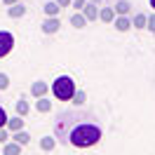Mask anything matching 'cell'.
I'll list each match as a JSON object with an SVG mask.
<instances>
[{
    "instance_id": "6da1fadb",
    "label": "cell",
    "mask_w": 155,
    "mask_h": 155,
    "mask_svg": "<svg viewBox=\"0 0 155 155\" xmlns=\"http://www.w3.org/2000/svg\"><path fill=\"white\" fill-rule=\"evenodd\" d=\"M92 117H82V122H73L71 127L57 122V134L61 141L71 143L73 148H92L101 141V127L89 122Z\"/></svg>"
},
{
    "instance_id": "7a4b0ae2",
    "label": "cell",
    "mask_w": 155,
    "mask_h": 155,
    "mask_svg": "<svg viewBox=\"0 0 155 155\" xmlns=\"http://www.w3.org/2000/svg\"><path fill=\"white\" fill-rule=\"evenodd\" d=\"M75 80L71 75H59L52 85H49V92L54 94V99H59V101H71L73 99V94H75Z\"/></svg>"
},
{
    "instance_id": "3957f363",
    "label": "cell",
    "mask_w": 155,
    "mask_h": 155,
    "mask_svg": "<svg viewBox=\"0 0 155 155\" xmlns=\"http://www.w3.org/2000/svg\"><path fill=\"white\" fill-rule=\"evenodd\" d=\"M14 47V35H12L10 31H0V59L7 57Z\"/></svg>"
},
{
    "instance_id": "277c9868",
    "label": "cell",
    "mask_w": 155,
    "mask_h": 155,
    "mask_svg": "<svg viewBox=\"0 0 155 155\" xmlns=\"http://www.w3.org/2000/svg\"><path fill=\"white\" fill-rule=\"evenodd\" d=\"M59 26H61V21H59V17H47V19L40 24V31L42 33H47V35H52V33H57Z\"/></svg>"
},
{
    "instance_id": "5b68a950",
    "label": "cell",
    "mask_w": 155,
    "mask_h": 155,
    "mask_svg": "<svg viewBox=\"0 0 155 155\" xmlns=\"http://www.w3.org/2000/svg\"><path fill=\"white\" fill-rule=\"evenodd\" d=\"M113 26H115V31H120V33H127V31L132 28V17H127V14H115Z\"/></svg>"
},
{
    "instance_id": "8992f818",
    "label": "cell",
    "mask_w": 155,
    "mask_h": 155,
    "mask_svg": "<svg viewBox=\"0 0 155 155\" xmlns=\"http://www.w3.org/2000/svg\"><path fill=\"white\" fill-rule=\"evenodd\" d=\"M80 12L85 14V19H87V21H97L99 19V5H97V2H89V0H87V5H85Z\"/></svg>"
},
{
    "instance_id": "52a82bcc",
    "label": "cell",
    "mask_w": 155,
    "mask_h": 155,
    "mask_svg": "<svg viewBox=\"0 0 155 155\" xmlns=\"http://www.w3.org/2000/svg\"><path fill=\"white\" fill-rule=\"evenodd\" d=\"M47 92H49V85H47V82H42V80H35V82L31 85V94H33L35 99L47 97Z\"/></svg>"
},
{
    "instance_id": "ba28073f",
    "label": "cell",
    "mask_w": 155,
    "mask_h": 155,
    "mask_svg": "<svg viewBox=\"0 0 155 155\" xmlns=\"http://www.w3.org/2000/svg\"><path fill=\"white\" fill-rule=\"evenodd\" d=\"M24 14H26L24 2H14V5H10V7H7V17H10V19H21Z\"/></svg>"
},
{
    "instance_id": "9c48e42d",
    "label": "cell",
    "mask_w": 155,
    "mask_h": 155,
    "mask_svg": "<svg viewBox=\"0 0 155 155\" xmlns=\"http://www.w3.org/2000/svg\"><path fill=\"white\" fill-rule=\"evenodd\" d=\"M21 148L24 146L17 143V141H7V143H2V155H21Z\"/></svg>"
},
{
    "instance_id": "30bf717a",
    "label": "cell",
    "mask_w": 155,
    "mask_h": 155,
    "mask_svg": "<svg viewBox=\"0 0 155 155\" xmlns=\"http://www.w3.org/2000/svg\"><path fill=\"white\" fill-rule=\"evenodd\" d=\"M12 141H17V143H21V146H28L31 143V134L26 132V129H19V132H12V136H10Z\"/></svg>"
},
{
    "instance_id": "8fae6325",
    "label": "cell",
    "mask_w": 155,
    "mask_h": 155,
    "mask_svg": "<svg viewBox=\"0 0 155 155\" xmlns=\"http://www.w3.org/2000/svg\"><path fill=\"white\" fill-rule=\"evenodd\" d=\"M113 19H115V10H113V7H101V10H99V21L113 24Z\"/></svg>"
},
{
    "instance_id": "7c38bea8",
    "label": "cell",
    "mask_w": 155,
    "mask_h": 155,
    "mask_svg": "<svg viewBox=\"0 0 155 155\" xmlns=\"http://www.w3.org/2000/svg\"><path fill=\"white\" fill-rule=\"evenodd\" d=\"M59 10H61V7H59L57 0H49V2H45V5H42V12H45L47 17H59Z\"/></svg>"
},
{
    "instance_id": "4fadbf2b",
    "label": "cell",
    "mask_w": 155,
    "mask_h": 155,
    "mask_svg": "<svg viewBox=\"0 0 155 155\" xmlns=\"http://www.w3.org/2000/svg\"><path fill=\"white\" fill-rule=\"evenodd\" d=\"M132 26H134V28H146V26H148V14L136 12L134 17H132Z\"/></svg>"
},
{
    "instance_id": "5bb4252c",
    "label": "cell",
    "mask_w": 155,
    "mask_h": 155,
    "mask_svg": "<svg viewBox=\"0 0 155 155\" xmlns=\"http://www.w3.org/2000/svg\"><path fill=\"white\" fill-rule=\"evenodd\" d=\"M54 146H57V136H42L40 139V150H45V153L54 150Z\"/></svg>"
},
{
    "instance_id": "9a60e30c",
    "label": "cell",
    "mask_w": 155,
    "mask_h": 155,
    "mask_svg": "<svg viewBox=\"0 0 155 155\" xmlns=\"http://www.w3.org/2000/svg\"><path fill=\"white\" fill-rule=\"evenodd\" d=\"M71 26H75V28H85L87 26V19H85V14L78 10L75 14H71Z\"/></svg>"
},
{
    "instance_id": "2e32d148",
    "label": "cell",
    "mask_w": 155,
    "mask_h": 155,
    "mask_svg": "<svg viewBox=\"0 0 155 155\" xmlns=\"http://www.w3.org/2000/svg\"><path fill=\"white\" fill-rule=\"evenodd\" d=\"M7 129L10 132H19V129H24V117L21 115H14L7 120Z\"/></svg>"
},
{
    "instance_id": "e0dca14e",
    "label": "cell",
    "mask_w": 155,
    "mask_h": 155,
    "mask_svg": "<svg viewBox=\"0 0 155 155\" xmlns=\"http://www.w3.org/2000/svg\"><path fill=\"white\" fill-rule=\"evenodd\" d=\"M35 110H38V113H49V110H52V101H49L47 97H40L38 101H35Z\"/></svg>"
},
{
    "instance_id": "ac0fdd59",
    "label": "cell",
    "mask_w": 155,
    "mask_h": 155,
    "mask_svg": "<svg viewBox=\"0 0 155 155\" xmlns=\"http://www.w3.org/2000/svg\"><path fill=\"white\" fill-rule=\"evenodd\" d=\"M113 10H115V14H127V17H129V12H132V5H129L127 0H117L115 5H113Z\"/></svg>"
},
{
    "instance_id": "d6986e66",
    "label": "cell",
    "mask_w": 155,
    "mask_h": 155,
    "mask_svg": "<svg viewBox=\"0 0 155 155\" xmlns=\"http://www.w3.org/2000/svg\"><path fill=\"white\" fill-rule=\"evenodd\" d=\"M14 110H17V115L26 117V115H28V110H31L28 101H24V99H19V101H14Z\"/></svg>"
},
{
    "instance_id": "ffe728a7",
    "label": "cell",
    "mask_w": 155,
    "mask_h": 155,
    "mask_svg": "<svg viewBox=\"0 0 155 155\" xmlns=\"http://www.w3.org/2000/svg\"><path fill=\"white\" fill-rule=\"evenodd\" d=\"M75 106H85L87 104V94H85V89H75V94H73V99H71Z\"/></svg>"
},
{
    "instance_id": "44dd1931",
    "label": "cell",
    "mask_w": 155,
    "mask_h": 155,
    "mask_svg": "<svg viewBox=\"0 0 155 155\" xmlns=\"http://www.w3.org/2000/svg\"><path fill=\"white\" fill-rule=\"evenodd\" d=\"M10 129H7V127H0V143H7V141H10Z\"/></svg>"
},
{
    "instance_id": "7402d4cb",
    "label": "cell",
    "mask_w": 155,
    "mask_h": 155,
    "mask_svg": "<svg viewBox=\"0 0 155 155\" xmlns=\"http://www.w3.org/2000/svg\"><path fill=\"white\" fill-rule=\"evenodd\" d=\"M7 87H10V75H5V73H0V92H5Z\"/></svg>"
},
{
    "instance_id": "603a6c76",
    "label": "cell",
    "mask_w": 155,
    "mask_h": 155,
    "mask_svg": "<svg viewBox=\"0 0 155 155\" xmlns=\"http://www.w3.org/2000/svg\"><path fill=\"white\" fill-rule=\"evenodd\" d=\"M7 120H10V115H7V110L0 106V127H7Z\"/></svg>"
},
{
    "instance_id": "cb8c5ba5",
    "label": "cell",
    "mask_w": 155,
    "mask_h": 155,
    "mask_svg": "<svg viewBox=\"0 0 155 155\" xmlns=\"http://www.w3.org/2000/svg\"><path fill=\"white\" fill-rule=\"evenodd\" d=\"M71 5H73L75 10H82V7L87 5V0H71Z\"/></svg>"
},
{
    "instance_id": "d4e9b609",
    "label": "cell",
    "mask_w": 155,
    "mask_h": 155,
    "mask_svg": "<svg viewBox=\"0 0 155 155\" xmlns=\"http://www.w3.org/2000/svg\"><path fill=\"white\" fill-rule=\"evenodd\" d=\"M146 28L150 31V33H155V14H150V17H148V26H146Z\"/></svg>"
},
{
    "instance_id": "484cf974",
    "label": "cell",
    "mask_w": 155,
    "mask_h": 155,
    "mask_svg": "<svg viewBox=\"0 0 155 155\" xmlns=\"http://www.w3.org/2000/svg\"><path fill=\"white\" fill-rule=\"evenodd\" d=\"M59 2V7H68V5H71V0H57Z\"/></svg>"
},
{
    "instance_id": "4316f807",
    "label": "cell",
    "mask_w": 155,
    "mask_h": 155,
    "mask_svg": "<svg viewBox=\"0 0 155 155\" xmlns=\"http://www.w3.org/2000/svg\"><path fill=\"white\" fill-rule=\"evenodd\" d=\"M2 2H5L7 7H10V5H14V2H19V0H2Z\"/></svg>"
},
{
    "instance_id": "83f0119b",
    "label": "cell",
    "mask_w": 155,
    "mask_h": 155,
    "mask_svg": "<svg viewBox=\"0 0 155 155\" xmlns=\"http://www.w3.org/2000/svg\"><path fill=\"white\" fill-rule=\"evenodd\" d=\"M150 7H153V10H155V0H150Z\"/></svg>"
},
{
    "instance_id": "f1b7e54d",
    "label": "cell",
    "mask_w": 155,
    "mask_h": 155,
    "mask_svg": "<svg viewBox=\"0 0 155 155\" xmlns=\"http://www.w3.org/2000/svg\"><path fill=\"white\" fill-rule=\"evenodd\" d=\"M89 2H97V5H99V2H101V0H89Z\"/></svg>"
},
{
    "instance_id": "f546056e",
    "label": "cell",
    "mask_w": 155,
    "mask_h": 155,
    "mask_svg": "<svg viewBox=\"0 0 155 155\" xmlns=\"http://www.w3.org/2000/svg\"><path fill=\"white\" fill-rule=\"evenodd\" d=\"M0 150H2V148H0Z\"/></svg>"
}]
</instances>
